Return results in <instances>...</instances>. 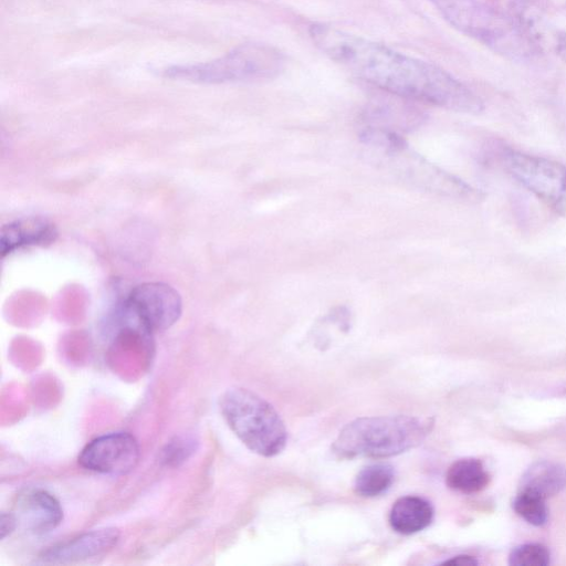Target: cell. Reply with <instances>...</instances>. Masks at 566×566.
Returning <instances> with one entry per match:
<instances>
[{
	"label": "cell",
	"instance_id": "obj_15",
	"mask_svg": "<svg viewBox=\"0 0 566 566\" xmlns=\"http://www.w3.org/2000/svg\"><path fill=\"white\" fill-rule=\"evenodd\" d=\"M489 481L490 476L483 464L473 458L457 460L449 467L446 475L447 485L464 494L482 491Z\"/></svg>",
	"mask_w": 566,
	"mask_h": 566
},
{
	"label": "cell",
	"instance_id": "obj_17",
	"mask_svg": "<svg viewBox=\"0 0 566 566\" xmlns=\"http://www.w3.org/2000/svg\"><path fill=\"white\" fill-rule=\"evenodd\" d=\"M198 446L199 441L193 434L175 436L160 450L159 461L165 467L178 468L196 453Z\"/></svg>",
	"mask_w": 566,
	"mask_h": 566
},
{
	"label": "cell",
	"instance_id": "obj_18",
	"mask_svg": "<svg viewBox=\"0 0 566 566\" xmlns=\"http://www.w3.org/2000/svg\"><path fill=\"white\" fill-rule=\"evenodd\" d=\"M543 496L526 490H521L513 501L515 513L534 526H543L548 518V510Z\"/></svg>",
	"mask_w": 566,
	"mask_h": 566
},
{
	"label": "cell",
	"instance_id": "obj_3",
	"mask_svg": "<svg viewBox=\"0 0 566 566\" xmlns=\"http://www.w3.org/2000/svg\"><path fill=\"white\" fill-rule=\"evenodd\" d=\"M360 142L369 154L401 180L420 189L455 199H478V192L458 177L442 170L410 149L400 133L365 127Z\"/></svg>",
	"mask_w": 566,
	"mask_h": 566
},
{
	"label": "cell",
	"instance_id": "obj_20",
	"mask_svg": "<svg viewBox=\"0 0 566 566\" xmlns=\"http://www.w3.org/2000/svg\"><path fill=\"white\" fill-rule=\"evenodd\" d=\"M18 520L13 512H2L0 516V539L10 536L18 526Z\"/></svg>",
	"mask_w": 566,
	"mask_h": 566
},
{
	"label": "cell",
	"instance_id": "obj_4",
	"mask_svg": "<svg viewBox=\"0 0 566 566\" xmlns=\"http://www.w3.org/2000/svg\"><path fill=\"white\" fill-rule=\"evenodd\" d=\"M461 33L515 61L532 59L537 48L511 19L479 0H428Z\"/></svg>",
	"mask_w": 566,
	"mask_h": 566
},
{
	"label": "cell",
	"instance_id": "obj_8",
	"mask_svg": "<svg viewBox=\"0 0 566 566\" xmlns=\"http://www.w3.org/2000/svg\"><path fill=\"white\" fill-rule=\"evenodd\" d=\"M124 311L147 334L164 332L175 325L182 313L180 294L170 285L147 282L128 294Z\"/></svg>",
	"mask_w": 566,
	"mask_h": 566
},
{
	"label": "cell",
	"instance_id": "obj_9",
	"mask_svg": "<svg viewBox=\"0 0 566 566\" xmlns=\"http://www.w3.org/2000/svg\"><path fill=\"white\" fill-rule=\"evenodd\" d=\"M140 448L129 432L116 431L91 440L78 455V464L91 472L123 475L138 464Z\"/></svg>",
	"mask_w": 566,
	"mask_h": 566
},
{
	"label": "cell",
	"instance_id": "obj_1",
	"mask_svg": "<svg viewBox=\"0 0 566 566\" xmlns=\"http://www.w3.org/2000/svg\"><path fill=\"white\" fill-rule=\"evenodd\" d=\"M331 60L387 94L449 111L480 114L482 99L443 69L325 23L310 27Z\"/></svg>",
	"mask_w": 566,
	"mask_h": 566
},
{
	"label": "cell",
	"instance_id": "obj_13",
	"mask_svg": "<svg viewBox=\"0 0 566 566\" xmlns=\"http://www.w3.org/2000/svg\"><path fill=\"white\" fill-rule=\"evenodd\" d=\"M433 520L431 503L417 495L399 497L391 506L389 524L391 528L403 535L418 533L428 527Z\"/></svg>",
	"mask_w": 566,
	"mask_h": 566
},
{
	"label": "cell",
	"instance_id": "obj_16",
	"mask_svg": "<svg viewBox=\"0 0 566 566\" xmlns=\"http://www.w3.org/2000/svg\"><path fill=\"white\" fill-rule=\"evenodd\" d=\"M395 480L394 468L388 463H374L363 468L354 480V491L363 497L385 493Z\"/></svg>",
	"mask_w": 566,
	"mask_h": 566
},
{
	"label": "cell",
	"instance_id": "obj_11",
	"mask_svg": "<svg viewBox=\"0 0 566 566\" xmlns=\"http://www.w3.org/2000/svg\"><path fill=\"white\" fill-rule=\"evenodd\" d=\"M18 523L33 534L42 535L55 530L63 521L60 501L43 489H28L21 492L14 504Z\"/></svg>",
	"mask_w": 566,
	"mask_h": 566
},
{
	"label": "cell",
	"instance_id": "obj_12",
	"mask_svg": "<svg viewBox=\"0 0 566 566\" xmlns=\"http://www.w3.org/2000/svg\"><path fill=\"white\" fill-rule=\"evenodd\" d=\"M56 228L42 218H27L4 224L1 229L0 251L2 258L28 247L48 245L55 241Z\"/></svg>",
	"mask_w": 566,
	"mask_h": 566
},
{
	"label": "cell",
	"instance_id": "obj_6",
	"mask_svg": "<svg viewBox=\"0 0 566 566\" xmlns=\"http://www.w3.org/2000/svg\"><path fill=\"white\" fill-rule=\"evenodd\" d=\"M219 407L230 430L252 452L270 458L285 448L284 422L272 405L255 392L230 388L221 396Z\"/></svg>",
	"mask_w": 566,
	"mask_h": 566
},
{
	"label": "cell",
	"instance_id": "obj_14",
	"mask_svg": "<svg viewBox=\"0 0 566 566\" xmlns=\"http://www.w3.org/2000/svg\"><path fill=\"white\" fill-rule=\"evenodd\" d=\"M566 488V468L551 461H537L522 476L521 490L534 492L544 499Z\"/></svg>",
	"mask_w": 566,
	"mask_h": 566
},
{
	"label": "cell",
	"instance_id": "obj_5",
	"mask_svg": "<svg viewBox=\"0 0 566 566\" xmlns=\"http://www.w3.org/2000/svg\"><path fill=\"white\" fill-rule=\"evenodd\" d=\"M285 66V56L277 49L261 43L241 44L207 62L166 67L168 78L202 84H220L270 80Z\"/></svg>",
	"mask_w": 566,
	"mask_h": 566
},
{
	"label": "cell",
	"instance_id": "obj_21",
	"mask_svg": "<svg viewBox=\"0 0 566 566\" xmlns=\"http://www.w3.org/2000/svg\"><path fill=\"white\" fill-rule=\"evenodd\" d=\"M442 564L450 566H475L479 564V562L473 556L459 555L444 560Z\"/></svg>",
	"mask_w": 566,
	"mask_h": 566
},
{
	"label": "cell",
	"instance_id": "obj_2",
	"mask_svg": "<svg viewBox=\"0 0 566 566\" xmlns=\"http://www.w3.org/2000/svg\"><path fill=\"white\" fill-rule=\"evenodd\" d=\"M433 421L415 416L361 417L347 423L332 444L338 459L388 458L419 446Z\"/></svg>",
	"mask_w": 566,
	"mask_h": 566
},
{
	"label": "cell",
	"instance_id": "obj_7",
	"mask_svg": "<svg viewBox=\"0 0 566 566\" xmlns=\"http://www.w3.org/2000/svg\"><path fill=\"white\" fill-rule=\"evenodd\" d=\"M505 167L526 189L566 216V166L538 156L506 150Z\"/></svg>",
	"mask_w": 566,
	"mask_h": 566
},
{
	"label": "cell",
	"instance_id": "obj_19",
	"mask_svg": "<svg viewBox=\"0 0 566 566\" xmlns=\"http://www.w3.org/2000/svg\"><path fill=\"white\" fill-rule=\"evenodd\" d=\"M551 554L542 544H523L512 549L509 564L512 566H546Z\"/></svg>",
	"mask_w": 566,
	"mask_h": 566
},
{
	"label": "cell",
	"instance_id": "obj_10",
	"mask_svg": "<svg viewBox=\"0 0 566 566\" xmlns=\"http://www.w3.org/2000/svg\"><path fill=\"white\" fill-rule=\"evenodd\" d=\"M120 538L116 527H99L82 533L72 539L52 545L39 555L45 564H71L83 562L113 549Z\"/></svg>",
	"mask_w": 566,
	"mask_h": 566
}]
</instances>
